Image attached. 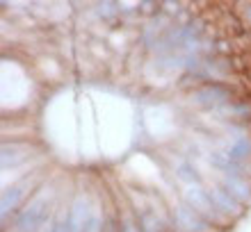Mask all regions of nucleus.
I'll return each mask as SVG.
<instances>
[{"label":"nucleus","mask_w":251,"mask_h":232,"mask_svg":"<svg viewBox=\"0 0 251 232\" xmlns=\"http://www.w3.org/2000/svg\"><path fill=\"white\" fill-rule=\"evenodd\" d=\"M64 216L69 232H103L105 228V207L99 205V198L87 187L71 198Z\"/></svg>","instance_id":"1"},{"label":"nucleus","mask_w":251,"mask_h":232,"mask_svg":"<svg viewBox=\"0 0 251 232\" xmlns=\"http://www.w3.org/2000/svg\"><path fill=\"white\" fill-rule=\"evenodd\" d=\"M53 185L37 189L32 193V198L23 205V210L16 212L12 226H9V232H39L48 223V219L53 216Z\"/></svg>","instance_id":"2"},{"label":"nucleus","mask_w":251,"mask_h":232,"mask_svg":"<svg viewBox=\"0 0 251 232\" xmlns=\"http://www.w3.org/2000/svg\"><path fill=\"white\" fill-rule=\"evenodd\" d=\"M37 191V178L34 175H25L23 180L14 182V185L5 187L2 191V200H0V219H2V226H5V219H9L23 200H30L32 196L30 193Z\"/></svg>","instance_id":"3"},{"label":"nucleus","mask_w":251,"mask_h":232,"mask_svg":"<svg viewBox=\"0 0 251 232\" xmlns=\"http://www.w3.org/2000/svg\"><path fill=\"white\" fill-rule=\"evenodd\" d=\"M185 203L201 216V219L208 221V223H224L226 221L224 216L217 212V207H215V203H212V198H210V191H208L205 187H201V185L187 187Z\"/></svg>","instance_id":"4"},{"label":"nucleus","mask_w":251,"mask_h":232,"mask_svg":"<svg viewBox=\"0 0 251 232\" xmlns=\"http://www.w3.org/2000/svg\"><path fill=\"white\" fill-rule=\"evenodd\" d=\"M172 226H174V232H208L210 230V223L201 219L185 200L174 207Z\"/></svg>","instance_id":"5"},{"label":"nucleus","mask_w":251,"mask_h":232,"mask_svg":"<svg viewBox=\"0 0 251 232\" xmlns=\"http://www.w3.org/2000/svg\"><path fill=\"white\" fill-rule=\"evenodd\" d=\"M208 191H210V198H212V203H215V207H217V212L222 214L224 219H238V216L245 214V205H242L233 193L226 191L224 185H215V187H210Z\"/></svg>","instance_id":"6"},{"label":"nucleus","mask_w":251,"mask_h":232,"mask_svg":"<svg viewBox=\"0 0 251 232\" xmlns=\"http://www.w3.org/2000/svg\"><path fill=\"white\" fill-rule=\"evenodd\" d=\"M233 98V89L224 84H203L201 89L192 93V103L199 107H215L222 103H228Z\"/></svg>","instance_id":"7"},{"label":"nucleus","mask_w":251,"mask_h":232,"mask_svg":"<svg viewBox=\"0 0 251 232\" xmlns=\"http://www.w3.org/2000/svg\"><path fill=\"white\" fill-rule=\"evenodd\" d=\"M135 216H137V223H139V230L142 232H169L167 219L153 205L135 207Z\"/></svg>","instance_id":"8"},{"label":"nucleus","mask_w":251,"mask_h":232,"mask_svg":"<svg viewBox=\"0 0 251 232\" xmlns=\"http://www.w3.org/2000/svg\"><path fill=\"white\" fill-rule=\"evenodd\" d=\"M0 155H2V159H0L2 171H14V169H19L21 164H25L27 159H30L27 146H23V144H12V141H2Z\"/></svg>","instance_id":"9"},{"label":"nucleus","mask_w":251,"mask_h":232,"mask_svg":"<svg viewBox=\"0 0 251 232\" xmlns=\"http://www.w3.org/2000/svg\"><path fill=\"white\" fill-rule=\"evenodd\" d=\"M222 185H224L226 191L233 193V196H235V198H238L242 205L251 203V180L247 178L245 173H233V175H224Z\"/></svg>","instance_id":"10"},{"label":"nucleus","mask_w":251,"mask_h":232,"mask_svg":"<svg viewBox=\"0 0 251 232\" xmlns=\"http://www.w3.org/2000/svg\"><path fill=\"white\" fill-rule=\"evenodd\" d=\"M228 157L235 162V164L242 166V162L251 159V139L249 137H238V139H233L231 148H228Z\"/></svg>","instance_id":"11"},{"label":"nucleus","mask_w":251,"mask_h":232,"mask_svg":"<svg viewBox=\"0 0 251 232\" xmlns=\"http://www.w3.org/2000/svg\"><path fill=\"white\" fill-rule=\"evenodd\" d=\"M176 175H178V180H180V182H185L187 187L201 185V175H199V171L190 164V162H183V164L176 169Z\"/></svg>","instance_id":"12"},{"label":"nucleus","mask_w":251,"mask_h":232,"mask_svg":"<svg viewBox=\"0 0 251 232\" xmlns=\"http://www.w3.org/2000/svg\"><path fill=\"white\" fill-rule=\"evenodd\" d=\"M135 210L130 207L121 205L119 210V223H121V232H142L139 230V223H137V216H135Z\"/></svg>","instance_id":"13"},{"label":"nucleus","mask_w":251,"mask_h":232,"mask_svg":"<svg viewBox=\"0 0 251 232\" xmlns=\"http://www.w3.org/2000/svg\"><path fill=\"white\" fill-rule=\"evenodd\" d=\"M48 232H69V226H66V216H55L53 223H50V230Z\"/></svg>","instance_id":"14"}]
</instances>
